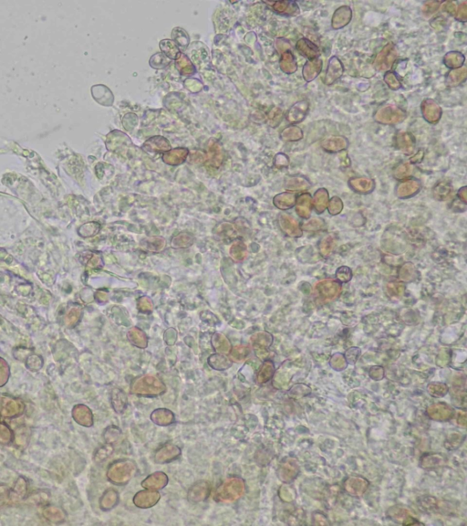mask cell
<instances>
[{
  "label": "cell",
  "mask_w": 467,
  "mask_h": 526,
  "mask_svg": "<svg viewBox=\"0 0 467 526\" xmlns=\"http://www.w3.org/2000/svg\"><path fill=\"white\" fill-rule=\"evenodd\" d=\"M406 116L402 109L394 105H387L377 111L374 118L378 123L382 125H395L403 121Z\"/></svg>",
  "instance_id": "6da1fadb"
},
{
  "label": "cell",
  "mask_w": 467,
  "mask_h": 526,
  "mask_svg": "<svg viewBox=\"0 0 467 526\" xmlns=\"http://www.w3.org/2000/svg\"><path fill=\"white\" fill-rule=\"evenodd\" d=\"M397 58V52L393 43L386 45L378 56H377L374 66L378 70L384 71L391 69L394 65V61Z\"/></svg>",
  "instance_id": "7a4b0ae2"
},
{
  "label": "cell",
  "mask_w": 467,
  "mask_h": 526,
  "mask_svg": "<svg viewBox=\"0 0 467 526\" xmlns=\"http://www.w3.org/2000/svg\"><path fill=\"white\" fill-rule=\"evenodd\" d=\"M422 112L426 121L434 125L441 118L442 109L433 100L426 99L422 104Z\"/></svg>",
  "instance_id": "3957f363"
},
{
  "label": "cell",
  "mask_w": 467,
  "mask_h": 526,
  "mask_svg": "<svg viewBox=\"0 0 467 526\" xmlns=\"http://www.w3.org/2000/svg\"><path fill=\"white\" fill-rule=\"evenodd\" d=\"M344 73V68L342 65V61L339 60V58L333 56L329 61L327 74L325 77V83L327 85H331L334 82H337L340 78L342 77Z\"/></svg>",
  "instance_id": "277c9868"
},
{
  "label": "cell",
  "mask_w": 467,
  "mask_h": 526,
  "mask_svg": "<svg viewBox=\"0 0 467 526\" xmlns=\"http://www.w3.org/2000/svg\"><path fill=\"white\" fill-rule=\"evenodd\" d=\"M308 102L307 101H300L298 102L289 110L287 114L288 121L291 124H299L302 122L307 114L308 111Z\"/></svg>",
  "instance_id": "5b68a950"
},
{
  "label": "cell",
  "mask_w": 467,
  "mask_h": 526,
  "mask_svg": "<svg viewBox=\"0 0 467 526\" xmlns=\"http://www.w3.org/2000/svg\"><path fill=\"white\" fill-rule=\"evenodd\" d=\"M351 17H352V11L350 7L342 6L334 12L332 20H331V26L334 30H341L350 23Z\"/></svg>",
  "instance_id": "8992f818"
},
{
  "label": "cell",
  "mask_w": 467,
  "mask_h": 526,
  "mask_svg": "<svg viewBox=\"0 0 467 526\" xmlns=\"http://www.w3.org/2000/svg\"><path fill=\"white\" fill-rule=\"evenodd\" d=\"M297 50L302 56L307 58L308 61L319 58L320 54V49L309 39L305 38L299 39L297 42Z\"/></svg>",
  "instance_id": "52a82bcc"
},
{
  "label": "cell",
  "mask_w": 467,
  "mask_h": 526,
  "mask_svg": "<svg viewBox=\"0 0 467 526\" xmlns=\"http://www.w3.org/2000/svg\"><path fill=\"white\" fill-rule=\"evenodd\" d=\"M321 69H322V61L320 57L306 62V64L303 67V77L305 79V81L307 82H312L314 79H316L319 76Z\"/></svg>",
  "instance_id": "ba28073f"
},
{
  "label": "cell",
  "mask_w": 467,
  "mask_h": 526,
  "mask_svg": "<svg viewBox=\"0 0 467 526\" xmlns=\"http://www.w3.org/2000/svg\"><path fill=\"white\" fill-rule=\"evenodd\" d=\"M321 146L326 151L333 153V152L342 151V150L346 149L349 146V142L345 137L333 136V137L325 139L321 144Z\"/></svg>",
  "instance_id": "9c48e42d"
},
{
  "label": "cell",
  "mask_w": 467,
  "mask_h": 526,
  "mask_svg": "<svg viewBox=\"0 0 467 526\" xmlns=\"http://www.w3.org/2000/svg\"><path fill=\"white\" fill-rule=\"evenodd\" d=\"M273 9L277 11V13L286 15V16H298L300 10L299 6L297 3L292 1H282V2H275L271 3Z\"/></svg>",
  "instance_id": "30bf717a"
},
{
  "label": "cell",
  "mask_w": 467,
  "mask_h": 526,
  "mask_svg": "<svg viewBox=\"0 0 467 526\" xmlns=\"http://www.w3.org/2000/svg\"><path fill=\"white\" fill-rule=\"evenodd\" d=\"M397 141V147L401 148V150L406 153H411L416 145V140L412 137V135L408 133H400L396 137Z\"/></svg>",
  "instance_id": "8fae6325"
},
{
  "label": "cell",
  "mask_w": 467,
  "mask_h": 526,
  "mask_svg": "<svg viewBox=\"0 0 467 526\" xmlns=\"http://www.w3.org/2000/svg\"><path fill=\"white\" fill-rule=\"evenodd\" d=\"M280 66H281L282 70L287 74H294L298 69V65H297V61L295 60V57L292 54V52L290 51L285 52L281 58Z\"/></svg>",
  "instance_id": "7c38bea8"
},
{
  "label": "cell",
  "mask_w": 467,
  "mask_h": 526,
  "mask_svg": "<svg viewBox=\"0 0 467 526\" xmlns=\"http://www.w3.org/2000/svg\"><path fill=\"white\" fill-rule=\"evenodd\" d=\"M445 64L451 69L461 68L464 62V57L462 53L457 52H451L447 53L444 60Z\"/></svg>",
  "instance_id": "4fadbf2b"
},
{
  "label": "cell",
  "mask_w": 467,
  "mask_h": 526,
  "mask_svg": "<svg viewBox=\"0 0 467 526\" xmlns=\"http://www.w3.org/2000/svg\"><path fill=\"white\" fill-rule=\"evenodd\" d=\"M143 250L152 252H159L165 247V240L161 237H148L143 241Z\"/></svg>",
  "instance_id": "5bb4252c"
},
{
  "label": "cell",
  "mask_w": 467,
  "mask_h": 526,
  "mask_svg": "<svg viewBox=\"0 0 467 526\" xmlns=\"http://www.w3.org/2000/svg\"><path fill=\"white\" fill-rule=\"evenodd\" d=\"M229 252L236 261H241L247 257V247L242 242H236L230 248Z\"/></svg>",
  "instance_id": "9a60e30c"
},
{
  "label": "cell",
  "mask_w": 467,
  "mask_h": 526,
  "mask_svg": "<svg viewBox=\"0 0 467 526\" xmlns=\"http://www.w3.org/2000/svg\"><path fill=\"white\" fill-rule=\"evenodd\" d=\"M194 237L190 233H181L173 237L172 241V246L175 249L178 248H187L194 243Z\"/></svg>",
  "instance_id": "2e32d148"
},
{
  "label": "cell",
  "mask_w": 467,
  "mask_h": 526,
  "mask_svg": "<svg viewBox=\"0 0 467 526\" xmlns=\"http://www.w3.org/2000/svg\"><path fill=\"white\" fill-rule=\"evenodd\" d=\"M465 78H466V70L464 68L454 69L447 75L446 82L451 86H455V85H458L459 83L463 82L465 80Z\"/></svg>",
  "instance_id": "e0dca14e"
},
{
  "label": "cell",
  "mask_w": 467,
  "mask_h": 526,
  "mask_svg": "<svg viewBox=\"0 0 467 526\" xmlns=\"http://www.w3.org/2000/svg\"><path fill=\"white\" fill-rule=\"evenodd\" d=\"M302 137V131L298 126H290L282 133V138L285 141H299Z\"/></svg>",
  "instance_id": "ac0fdd59"
},
{
  "label": "cell",
  "mask_w": 467,
  "mask_h": 526,
  "mask_svg": "<svg viewBox=\"0 0 467 526\" xmlns=\"http://www.w3.org/2000/svg\"><path fill=\"white\" fill-rule=\"evenodd\" d=\"M384 81L386 82V84L392 90H399L401 86H402V83L400 82L397 75L395 74V73H393V71L386 73L384 76Z\"/></svg>",
  "instance_id": "d6986e66"
},
{
  "label": "cell",
  "mask_w": 467,
  "mask_h": 526,
  "mask_svg": "<svg viewBox=\"0 0 467 526\" xmlns=\"http://www.w3.org/2000/svg\"><path fill=\"white\" fill-rule=\"evenodd\" d=\"M455 17L460 21L465 22L466 20V3L463 2V4L459 7L458 11L456 12Z\"/></svg>",
  "instance_id": "ffe728a7"
}]
</instances>
